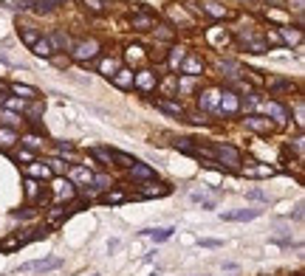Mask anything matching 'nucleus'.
<instances>
[{"label":"nucleus","instance_id":"9","mask_svg":"<svg viewBox=\"0 0 305 276\" xmlns=\"http://www.w3.org/2000/svg\"><path fill=\"white\" fill-rule=\"evenodd\" d=\"M178 68H181L184 76H198V73H204V59L198 54H190V57H184V62L178 65Z\"/></svg>","mask_w":305,"mask_h":276},{"label":"nucleus","instance_id":"24","mask_svg":"<svg viewBox=\"0 0 305 276\" xmlns=\"http://www.w3.org/2000/svg\"><path fill=\"white\" fill-rule=\"evenodd\" d=\"M17 144V133L12 127H0V149H12Z\"/></svg>","mask_w":305,"mask_h":276},{"label":"nucleus","instance_id":"1","mask_svg":"<svg viewBox=\"0 0 305 276\" xmlns=\"http://www.w3.org/2000/svg\"><path fill=\"white\" fill-rule=\"evenodd\" d=\"M209 152H212V158L220 163V169H237V166H240V152H237L232 144H215Z\"/></svg>","mask_w":305,"mask_h":276},{"label":"nucleus","instance_id":"16","mask_svg":"<svg viewBox=\"0 0 305 276\" xmlns=\"http://www.w3.org/2000/svg\"><path fill=\"white\" fill-rule=\"evenodd\" d=\"M31 51H34L40 59H54V48H51V43H48V37H40L34 45H31Z\"/></svg>","mask_w":305,"mask_h":276},{"label":"nucleus","instance_id":"14","mask_svg":"<svg viewBox=\"0 0 305 276\" xmlns=\"http://www.w3.org/2000/svg\"><path fill=\"white\" fill-rule=\"evenodd\" d=\"M110 82H113L116 87H121V90H130V87H133V71H128V68H119V71L110 76Z\"/></svg>","mask_w":305,"mask_h":276},{"label":"nucleus","instance_id":"20","mask_svg":"<svg viewBox=\"0 0 305 276\" xmlns=\"http://www.w3.org/2000/svg\"><path fill=\"white\" fill-rule=\"evenodd\" d=\"M243 175H246V177H271V175H274V169L266 166V163H255V166H246Z\"/></svg>","mask_w":305,"mask_h":276},{"label":"nucleus","instance_id":"29","mask_svg":"<svg viewBox=\"0 0 305 276\" xmlns=\"http://www.w3.org/2000/svg\"><path fill=\"white\" fill-rule=\"evenodd\" d=\"M0 110H9V113H20L23 116V110H26V102L23 99H15V96H9L6 102H3V107Z\"/></svg>","mask_w":305,"mask_h":276},{"label":"nucleus","instance_id":"36","mask_svg":"<svg viewBox=\"0 0 305 276\" xmlns=\"http://www.w3.org/2000/svg\"><path fill=\"white\" fill-rule=\"evenodd\" d=\"M45 166H51L54 175H65V172H68V163H65L63 158H51V161H45Z\"/></svg>","mask_w":305,"mask_h":276},{"label":"nucleus","instance_id":"51","mask_svg":"<svg viewBox=\"0 0 305 276\" xmlns=\"http://www.w3.org/2000/svg\"><path fill=\"white\" fill-rule=\"evenodd\" d=\"M9 96H6V90H3V87H0V107H3V102H6Z\"/></svg>","mask_w":305,"mask_h":276},{"label":"nucleus","instance_id":"31","mask_svg":"<svg viewBox=\"0 0 305 276\" xmlns=\"http://www.w3.org/2000/svg\"><path fill=\"white\" fill-rule=\"evenodd\" d=\"M40 37H43V31H37V29H20V40L29 45V48L37 43V40H40Z\"/></svg>","mask_w":305,"mask_h":276},{"label":"nucleus","instance_id":"42","mask_svg":"<svg viewBox=\"0 0 305 276\" xmlns=\"http://www.w3.org/2000/svg\"><path fill=\"white\" fill-rule=\"evenodd\" d=\"M246 198L257 200V203H269V195H266V192H260V189H249V192H246Z\"/></svg>","mask_w":305,"mask_h":276},{"label":"nucleus","instance_id":"41","mask_svg":"<svg viewBox=\"0 0 305 276\" xmlns=\"http://www.w3.org/2000/svg\"><path fill=\"white\" fill-rule=\"evenodd\" d=\"M91 183H93V189H107L113 180H110V175H93Z\"/></svg>","mask_w":305,"mask_h":276},{"label":"nucleus","instance_id":"38","mask_svg":"<svg viewBox=\"0 0 305 276\" xmlns=\"http://www.w3.org/2000/svg\"><path fill=\"white\" fill-rule=\"evenodd\" d=\"M20 144H26L29 149H40L43 147V138L40 135H20Z\"/></svg>","mask_w":305,"mask_h":276},{"label":"nucleus","instance_id":"25","mask_svg":"<svg viewBox=\"0 0 305 276\" xmlns=\"http://www.w3.org/2000/svg\"><path fill=\"white\" fill-rule=\"evenodd\" d=\"M68 214H74L71 209H65V206H54V209L48 212V226H59Z\"/></svg>","mask_w":305,"mask_h":276},{"label":"nucleus","instance_id":"46","mask_svg":"<svg viewBox=\"0 0 305 276\" xmlns=\"http://www.w3.org/2000/svg\"><path fill=\"white\" fill-rule=\"evenodd\" d=\"M158 37H161V40H172V29H170V26H158Z\"/></svg>","mask_w":305,"mask_h":276},{"label":"nucleus","instance_id":"50","mask_svg":"<svg viewBox=\"0 0 305 276\" xmlns=\"http://www.w3.org/2000/svg\"><path fill=\"white\" fill-rule=\"evenodd\" d=\"M15 6H17V9H31V0H17Z\"/></svg>","mask_w":305,"mask_h":276},{"label":"nucleus","instance_id":"6","mask_svg":"<svg viewBox=\"0 0 305 276\" xmlns=\"http://www.w3.org/2000/svg\"><path fill=\"white\" fill-rule=\"evenodd\" d=\"M63 265V259H57V256H51V259H34V262H26V265H20L17 268V273H29V270H54Z\"/></svg>","mask_w":305,"mask_h":276},{"label":"nucleus","instance_id":"34","mask_svg":"<svg viewBox=\"0 0 305 276\" xmlns=\"http://www.w3.org/2000/svg\"><path fill=\"white\" fill-rule=\"evenodd\" d=\"M102 203H107V206H116V203H125L128 200V195L125 192H107V195H102Z\"/></svg>","mask_w":305,"mask_h":276},{"label":"nucleus","instance_id":"40","mask_svg":"<svg viewBox=\"0 0 305 276\" xmlns=\"http://www.w3.org/2000/svg\"><path fill=\"white\" fill-rule=\"evenodd\" d=\"M266 85H269V90H291V82H285V79H269V82H266Z\"/></svg>","mask_w":305,"mask_h":276},{"label":"nucleus","instance_id":"37","mask_svg":"<svg viewBox=\"0 0 305 276\" xmlns=\"http://www.w3.org/2000/svg\"><path fill=\"white\" fill-rule=\"evenodd\" d=\"M82 6L96 12V15H102V12H107V0H82Z\"/></svg>","mask_w":305,"mask_h":276},{"label":"nucleus","instance_id":"35","mask_svg":"<svg viewBox=\"0 0 305 276\" xmlns=\"http://www.w3.org/2000/svg\"><path fill=\"white\" fill-rule=\"evenodd\" d=\"M184 57H187V48H181V45H178V48L170 51V59H167V62H170V68H178V65L184 62Z\"/></svg>","mask_w":305,"mask_h":276},{"label":"nucleus","instance_id":"10","mask_svg":"<svg viewBox=\"0 0 305 276\" xmlns=\"http://www.w3.org/2000/svg\"><path fill=\"white\" fill-rule=\"evenodd\" d=\"M170 192H172V186H167V183H153V180H147V183H142L139 198H167Z\"/></svg>","mask_w":305,"mask_h":276},{"label":"nucleus","instance_id":"17","mask_svg":"<svg viewBox=\"0 0 305 276\" xmlns=\"http://www.w3.org/2000/svg\"><path fill=\"white\" fill-rule=\"evenodd\" d=\"M156 105L161 107L164 113H170V116H175V119H181V116H187V113H184V105H181V102H170V99H158Z\"/></svg>","mask_w":305,"mask_h":276},{"label":"nucleus","instance_id":"5","mask_svg":"<svg viewBox=\"0 0 305 276\" xmlns=\"http://www.w3.org/2000/svg\"><path fill=\"white\" fill-rule=\"evenodd\" d=\"M220 102V87H206V90L198 93V107L206 110V113H215Z\"/></svg>","mask_w":305,"mask_h":276},{"label":"nucleus","instance_id":"44","mask_svg":"<svg viewBox=\"0 0 305 276\" xmlns=\"http://www.w3.org/2000/svg\"><path fill=\"white\" fill-rule=\"evenodd\" d=\"M37 212L34 209H23V212H15V220H34Z\"/></svg>","mask_w":305,"mask_h":276},{"label":"nucleus","instance_id":"47","mask_svg":"<svg viewBox=\"0 0 305 276\" xmlns=\"http://www.w3.org/2000/svg\"><path fill=\"white\" fill-rule=\"evenodd\" d=\"M198 245H204V248H218L220 240H198Z\"/></svg>","mask_w":305,"mask_h":276},{"label":"nucleus","instance_id":"53","mask_svg":"<svg viewBox=\"0 0 305 276\" xmlns=\"http://www.w3.org/2000/svg\"><path fill=\"white\" fill-rule=\"evenodd\" d=\"M91 276H99V273H91Z\"/></svg>","mask_w":305,"mask_h":276},{"label":"nucleus","instance_id":"22","mask_svg":"<svg viewBox=\"0 0 305 276\" xmlns=\"http://www.w3.org/2000/svg\"><path fill=\"white\" fill-rule=\"evenodd\" d=\"M71 169V183L77 186V183H91V169H85V166H68Z\"/></svg>","mask_w":305,"mask_h":276},{"label":"nucleus","instance_id":"3","mask_svg":"<svg viewBox=\"0 0 305 276\" xmlns=\"http://www.w3.org/2000/svg\"><path fill=\"white\" fill-rule=\"evenodd\" d=\"M96 54H99V43L96 40H79V43L71 45V57L77 62H91Z\"/></svg>","mask_w":305,"mask_h":276},{"label":"nucleus","instance_id":"49","mask_svg":"<svg viewBox=\"0 0 305 276\" xmlns=\"http://www.w3.org/2000/svg\"><path fill=\"white\" fill-rule=\"evenodd\" d=\"M288 6H294V12H302L305 0H288Z\"/></svg>","mask_w":305,"mask_h":276},{"label":"nucleus","instance_id":"48","mask_svg":"<svg viewBox=\"0 0 305 276\" xmlns=\"http://www.w3.org/2000/svg\"><path fill=\"white\" fill-rule=\"evenodd\" d=\"M15 161H29L31 163V152H26V149H23V152H17V155H15Z\"/></svg>","mask_w":305,"mask_h":276},{"label":"nucleus","instance_id":"45","mask_svg":"<svg viewBox=\"0 0 305 276\" xmlns=\"http://www.w3.org/2000/svg\"><path fill=\"white\" fill-rule=\"evenodd\" d=\"M294 116H297V127H302L305 124V107H302V102H297V110H294Z\"/></svg>","mask_w":305,"mask_h":276},{"label":"nucleus","instance_id":"12","mask_svg":"<svg viewBox=\"0 0 305 276\" xmlns=\"http://www.w3.org/2000/svg\"><path fill=\"white\" fill-rule=\"evenodd\" d=\"M260 110H263L266 116H271L277 124H285V121H288V110H285L280 102H266V105H260Z\"/></svg>","mask_w":305,"mask_h":276},{"label":"nucleus","instance_id":"23","mask_svg":"<svg viewBox=\"0 0 305 276\" xmlns=\"http://www.w3.org/2000/svg\"><path fill=\"white\" fill-rule=\"evenodd\" d=\"M130 23H133V29H156V20L150 17V12H142V15H136V17H130Z\"/></svg>","mask_w":305,"mask_h":276},{"label":"nucleus","instance_id":"26","mask_svg":"<svg viewBox=\"0 0 305 276\" xmlns=\"http://www.w3.org/2000/svg\"><path fill=\"white\" fill-rule=\"evenodd\" d=\"M12 93H15V96H23V102H34L37 99V87L20 85V82H17V85H12Z\"/></svg>","mask_w":305,"mask_h":276},{"label":"nucleus","instance_id":"18","mask_svg":"<svg viewBox=\"0 0 305 276\" xmlns=\"http://www.w3.org/2000/svg\"><path fill=\"white\" fill-rule=\"evenodd\" d=\"M48 43H51V48H59V51H71V40H68V34H65V31H51Z\"/></svg>","mask_w":305,"mask_h":276},{"label":"nucleus","instance_id":"8","mask_svg":"<svg viewBox=\"0 0 305 276\" xmlns=\"http://www.w3.org/2000/svg\"><path fill=\"white\" fill-rule=\"evenodd\" d=\"M77 198V186L71 183V180H57L54 183V200L57 203H68V200Z\"/></svg>","mask_w":305,"mask_h":276},{"label":"nucleus","instance_id":"33","mask_svg":"<svg viewBox=\"0 0 305 276\" xmlns=\"http://www.w3.org/2000/svg\"><path fill=\"white\" fill-rule=\"evenodd\" d=\"M110 158H113V163H121V166H128V169L136 163L133 155H128V152H116V149H110Z\"/></svg>","mask_w":305,"mask_h":276},{"label":"nucleus","instance_id":"30","mask_svg":"<svg viewBox=\"0 0 305 276\" xmlns=\"http://www.w3.org/2000/svg\"><path fill=\"white\" fill-rule=\"evenodd\" d=\"M26 198H29V203H37V200H40V183L31 180V177H26Z\"/></svg>","mask_w":305,"mask_h":276},{"label":"nucleus","instance_id":"2","mask_svg":"<svg viewBox=\"0 0 305 276\" xmlns=\"http://www.w3.org/2000/svg\"><path fill=\"white\" fill-rule=\"evenodd\" d=\"M240 107H243L240 96L226 87V90H220V102H218V110H215V113L218 116H234V113H240Z\"/></svg>","mask_w":305,"mask_h":276},{"label":"nucleus","instance_id":"11","mask_svg":"<svg viewBox=\"0 0 305 276\" xmlns=\"http://www.w3.org/2000/svg\"><path fill=\"white\" fill-rule=\"evenodd\" d=\"M260 217L257 209H237V212H220V220H226V223H246V220H255Z\"/></svg>","mask_w":305,"mask_h":276},{"label":"nucleus","instance_id":"39","mask_svg":"<svg viewBox=\"0 0 305 276\" xmlns=\"http://www.w3.org/2000/svg\"><path fill=\"white\" fill-rule=\"evenodd\" d=\"M206 15L215 17V20H220V17H226V9H220L218 3H212V0H209V3H206Z\"/></svg>","mask_w":305,"mask_h":276},{"label":"nucleus","instance_id":"7","mask_svg":"<svg viewBox=\"0 0 305 276\" xmlns=\"http://www.w3.org/2000/svg\"><path fill=\"white\" fill-rule=\"evenodd\" d=\"M156 85H158V76H156L153 71H147V68H144V71H139V73L133 76V87H139L142 93L156 90Z\"/></svg>","mask_w":305,"mask_h":276},{"label":"nucleus","instance_id":"54","mask_svg":"<svg viewBox=\"0 0 305 276\" xmlns=\"http://www.w3.org/2000/svg\"><path fill=\"white\" fill-rule=\"evenodd\" d=\"M0 87H3V85H0Z\"/></svg>","mask_w":305,"mask_h":276},{"label":"nucleus","instance_id":"15","mask_svg":"<svg viewBox=\"0 0 305 276\" xmlns=\"http://www.w3.org/2000/svg\"><path fill=\"white\" fill-rule=\"evenodd\" d=\"M91 158H93V169L102 166H113V158H110V149H102V147H91Z\"/></svg>","mask_w":305,"mask_h":276},{"label":"nucleus","instance_id":"28","mask_svg":"<svg viewBox=\"0 0 305 276\" xmlns=\"http://www.w3.org/2000/svg\"><path fill=\"white\" fill-rule=\"evenodd\" d=\"M54 9H57L54 0H31V12H37V15H48Z\"/></svg>","mask_w":305,"mask_h":276},{"label":"nucleus","instance_id":"52","mask_svg":"<svg viewBox=\"0 0 305 276\" xmlns=\"http://www.w3.org/2000/svg\"><path fill=\"white\" fill-rule=\"evenodd\" d=\"M54 3H57V6H59V3H65V0H54Z\"/></svg>","mask_w":305,"mask_h":276},{"label":"nucleus","instance_id":"4","mask_svg":"<svg viewBox=\"0 0 305 276\" xmlns=\"http://www.w3.org/2000/svg\"><path fill=\"white\" fill-rule=\"evenodd\" d=\"M243 127L252 130V133H257V135H271L274 133V121L266 119V116H246Z\"/></svg>","mask_w":305,"mask_h":276},{"label":"nucleus","instance_id":"19","mask_svg":"<svg viewBox=\"0 0 305 276\" xmlns=\"http://www.w3.org/2000/svg\"><path fill=\"white\" fill-rule=\"evenodd\" d=\"M51 175V169L45 166V163H37V161H31L29 166H26V177H31V180H37V177H48Z\"/></svg>","mask_w":305,"mask_h":276},{"label":"nucleus","instance_id":"27","mask_svg":"<svg viewBox=\"0 0 305 276\" xmlns=\"http://www.w3.org/2000/svg\"><path fill=\"white\" fill-rule=\"evenodd\" d=\"M119 68H121V62H119V59H113V57H105L99 62V73H105V76H113Z\"/></svg>","mask_w":305,"mask_h":276},{"label":"nucleus","instance_id":"43","mask_svg":"<svg viewBox=\"0 0 305 276\" xmlns=\"http://www.w3.org/2000/svg\"><path fill=\"white\" fill-rule=\"evenodd\" d=\"M0 119L6 121L9 127H15L17 121H23V116H15V113H9V110H0Z\"/></svg>","mask_w":305,"mask_h":276},{"label":"nucleus","instance_id":"21","mask_svg":"<svg viewBox=\"0 0 305 276\" xmlns=\"http://www.w3.org/2000/svg\"><path fill=\"white\" fill-rule=\"evenodd\" d=\"M144 237H150V240H156V242H167L175 234V228H147V231H142Z\"/></svg>","mask_w":305,"mask_h":276},{"label":"nucleus","instance_id":"13","mask_svg":"<svg viewBox=\"0 0 305 276\" xmlns=\"http://www.w3.org/2000/svg\"><path fill=\"white\" fill-rule=\"evenodd\" d=\"M130 177H133L136 183H147V180H153V177H156V169H153V166H147V163H139V161H136L133 166H130Z\"/></svg>","mask_w":305,"mask_h":276},{"label":"nucleus","instance_id":"32","mask_svg":"<svg viewBox=\"0 0 305 276\" xmlns=\"http://www.w3.org/2000/svg\"><path fill=\"white\" fill-rule=\"evenodd\" d=\"M57 158H65V163L68 161H77V152H74V147L71 144H57Z\"/></svg>","mask_w":305,"mask_h":276}]
</instances>
